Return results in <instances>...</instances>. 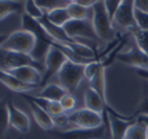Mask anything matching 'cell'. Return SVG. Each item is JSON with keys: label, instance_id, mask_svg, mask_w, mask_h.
I'll list each match as a JSON object with an SVG mask.
<instances>
[{"label": "cell", "instance_id": "obj_27", "mask_svg": "<svg viewBox=\"0 0 148 139\" xmlns=\"http://www.w3.org/2000/svg\"><path fill=\"white\" fill-rule=\"evenodd\" d=\"M25 14H28L29 17H32L38 21L45 15V13L40 10V7L36 4L35 0H25Z\"/></svg>", "mask_w": 148, "mask_h": 139}, {"label": "cell", "instance_id": "obj_22", "mask_svg": "<svg viewBox=\"0 0 148 139\" xmlns=\"http://www.w3.org/2000/svg\"><path fill=\"white\" fill-rule=\"evenodd\" d=\"M90 88H93L105 102H107V86H105V67L101 66L98 73L94 75V78L90 81Z\"/></svg>", "mask_w": 148, "mask_h": 139}, {"label": "cell", "instance_id": "obj_25", "mask_svg": "<svg viewBox=\"0 0 148 139\" xmlns=\"http://www.w3.org/2000/svg\"><path fill=\"white\" fill-rule=\"evenodd\" d=\"M47 18L58 27H64L68 21L72 20L69 13H68V8H57V10L47 14Z\"/></svg>", "mask_w": 148, "mask_h": 139}, {"label": "cell", "instance_id": "obj_8", "mask_svg": "<svg viewBox=\"0 0 148 139\" xmlns=\"http://www.w3.org/2000/svg\"><path fill=\"white\" fill-rule=\"evenodd\" d=\"M64 29L66 35L73 40H76V38H87L91 40L98 39L91 20H71L64 25Z\"/></svg>", "mask_w": 148, "mask_h": 139}, {"label": "cell", "instance_id": "obj_12", "mask_svg": "<svg viewBox=\"0 0 148 139\" xmlns=\"http://www.w3.org/2000/svg\"><path fill=\"white\" fill-rule=\"evenodd\" d=\"M11 75H14L15 78L21 80L25 84H31V85H40L42 84V73L39 71L38 68L31 66H24V67H18V68H14V70H10L7 71Z\"/></svg>", "mask_w": 148, "mask_h": 139}, {"label": "cell", "instance_id": "obj_23", "mask_svg": "<svg viewBox=\"0 0 148 139\" xmlns=\"http://www.w3.org/2000/svg\"><path fill=\"white\" fill-rule=\"evenodd\" d=\"M36 4L45 14H49L57 8H66L71 4V0H35Z\"/></svg>", "mask_w": 148, "mask_h": 139}, {"label": "cell", "instance_id": "obj_26", "mask_svg": "<svg viewBox=\"0 0 148 139\" xmlns=\"http://www.w3.org/2000/svg\"><path fill=\"white\" fill-rule=\"evenodd\" d=\"M148 128L144 124L136 121L133 125L129 128V131L126 133L125 139H148Z\"/></svg>", "mask_w": 148, "mask_h": 139}, {"label": "cell", "instance_id": "obj_19", "mask_svg": "<svg viewBox=\"0 0 148 139\" xmlns=\"http://www.w3.org/2000/svg\"><path fill=\"white\" fill-rule=\"evenodd\" d=\"M29 99L35 102L38 106H40L45 111H47L51 117H56V115H60V114H62L64 111V109L61 106V103L60 102H54V100H49V99H43V98H39V96H28Z\"/></svg>", "mask_w": 148, "mask_h": 139}, {"label": "cell", "instance_id": "obj_7", "mask_svg": "<svg viewBox=\"0 0 148 139\" xmlns=\"http://www.w3.org/2000/svg\"><path fill=\"white\" fill-rule=\"evenodd\" d=\"M69 122L77 128H98L104 125L103 114L86 107L69 113Z\"/></svg>", "mask_w": 148, "mask_h": 139}, {"label": "cell", "instance_id": "obj_16", "mask_svg": "<svg viewBox=\"0 0 148 139\" xmlns=\"http://www.w3.org/2000/svg\"><path fill=\"white\" fill-rule=\"evenodd\" d=\"M0 81H1V84L6 86V88H8L10 91L19 92V93L28 92V91H32V89L36 88V85L25 84V82H22L21 80L15 78L14 75H11V74L7 73V71H3V70H0Z\"/></svg>", "mask_w": 148, "mask_h": 139}, {"label": "cell", "instance_id": "obj_28", "mask_svg": "<svg viewBox=\"0 0 148 139\" xmlns=\"http://www.w3.org/2000/svg\"><path fill=\"white\" fill-rule=\"evenodd\" d=\"M60 103H61V106H62L65 113H72V111H75L73 109L76 107V98L72 93H66L64 98L61 99Z\"/></svg>", "mask_w": 148, "mask_h": 139}, {"label": "cell", "instance_id": "obj_36", "mask_svg": "<svg viewBox=\"0 0 148 139\" xmlns=\"http://www.w3.org/2000/svg\"><path fill=\"white\" fill-rule=\"evenodd\" d=\"M75 1L79 3V4H82V6H84V7L91 8V7L94 6V4H97L98 1H104V0H75Z\"/></svg>", "mask_w": 148, "mask_h": 139}, {"label": "cell", "instance_id": "obj_35", "mask_svg": "<svg viewBox=\"0 0 148 139\" xmlns=\"http://www.w3.org/2000/svg\"><path fill=\"white\" fill-rule=\"evenodd\" d=\"M134 6L137 10L148 13V0H134Z\"/></svg>", "mask_w": 148, "mask_h": 139}, {"label": "cell", "instance_id": "obj_5", "mask_svg": "<svg viewBox=\"0 0 148 139\" xmlns=\"http://www.w3.org/2000/svg\"><path fill=\"white\" fill-rule=\"evenodd\" d=\"M24 66H31L38 68L39 71H43V64L35 60L31 54L18 53V52H10V50H3L0 49V70L3 71H10L14 68Z\"/></svg>", "mask_w": 148, "mask_h": 139}, {"label": "cell", "instance_id": "obj_11", "mask_svg": "<svg viewBox=\"0 0 148 139\" xmlns=\"http://www.w3.org/2000/svg\"><path fill=\"white\" fill-rule=\"evenodd\" d=\"M116 59L134 68H148V56L141 52L137 45L127 52H121Z\"/></svg>", "mask_w": 148, "mask_h": 139}, {"label": "cell", "instance_id": "obj_17", "mask_svg": "<svg viewBox=\"0 0 148 139\" xmlns=\"http://www.w3.org/2000/svg\"><path fill=\"white\" fill-rule=\"evenodd\" d=\"M84 107L86 109H90V110H93V111H96V113L104 114V111L108 107V103L93 88H87L86 92H84Z\"/></svg>", "mask_w": 148, "mask_h": 139}, {"label": "cell", "instance_id": "obj_38", "mask_svg": "<svg viewBox=\"0 0 148 139\" xmlns=\"http://www.w3.org/2000/svg\"><path fill=\"white\" fill-rule=\"evenodd\" d=\"M136 120H137L138 122L144 124V125H145V127L148 128V115H138V117H137Z\"/></svg>", "mask_w": 148, "mask_h": 139}, {"label": "cell", "instance_id": "obj_24", "mask_svg": "<svg viewBox=\"0 0 148 139\" xmlns=\"http://www.w3.org/2000/svg\"><path fill=\"white\" fill-rule=\"evenodd\" d=\"M129 32L133 35V38L136 40V45L138 46V49L148 56V31H144L141 28L134 27L132 28Z\"/></svg>", "mask_w": 148, "mask_h": 139}, {"label": "cell", "instance_id": "obj_4", "mask_svg": "<svg viewBox=\"0 0 148 139\" xmlns=\"http://www.w3.org/2000/svg\"><path fill=\"white\" fill-rule=\"evenodd\" d=\"M104 121L107 124V128H110L111 139H125L129 128L137 120L133 118V117L121 115L114 109H111L108 106L107 110L104 111Z\"/></svg>", "mask_w": 148, "mask_h": 139}, {"label": "cell", "instance_id": "obj_13", "mask_svg": "<svg viewBox=\"0 0 148 139\" xmlns=\"http://www.w3.org/2000/svg\"><path fill=\"white\" fill-rule=\"evenodd\" d=\"M25 99H26V102L29 103V107H31V110H32L33 118L36 121V124H38L42 129H45V131H51L53 128H54V125H56V124H54V118H53L47 111H45L40 106H38L35 102H32L28 96H25Z\"/></svg>", "mask_w": 148, "mask_h": 139}, {"label": "cell", "instance_id": "obj_31", "mask_svg": "<svg viewBox=\"0 0 148 139\" xmlns=\"http://www.w3.org/2000/svg\"><path fill=\"white\" fill-rule=\"evenodd\" d=\"M11 127V121H10V110H8V106L7 103L3 106V118H1V133L4 135L6 131Z\"/></svg>", "mask_w": 148, "mask_h": 139}, {"label": "cell", "instance_id": "obj_20", "mask_svg": "<svg viewBox=\"0 0 148 139\" xmlns=\"http://www.w3.org/2000/svg\"><path fill=\"white\" fill-rule=\"evenodd\" d=\"M65 91L60 84H47V85L40 91L38 96L39 98H43V99H49V100H54V102H61V99L66 95Z\"/></svg>", "mask_w": 148, "mask_h": 139}, {"label": "cell", "instance_id": "obj_3", "mask_svg": "<svg viewBox=\"0 0 148 139\" xmlns=\"http://www.w3.org/2000/svg\"><path fill=\"white\" fill-rule=\"evenodd\" d=\"M84 64H77L71 60H68L65 63L62 68L57 74L60 85L64 88L68 93H73L77 89V86L80 85V82L84 77Z\"/></svg>", "mask_w": 148, "mask_h": 139}, {"label": "cell", "instance_id": "obj_40", "mask_svg": "<svg viewBox=\"0 0 148 139\" xmlns=\"http://www.w3.org/2000/svg\"><path fill=\"white\" fill-rule=\"evenodd\" d=\"M147 135H148V132H147Z\"/></svg>", "mask_w": 148, "mask_h": 139}, {"label": "cell", "instance_id": "obj_29", "mask_svg": "<svg viewBox=\"0 0 148 139\" xmlns=\"http://www.w3.org/2000/svg\"><path fill=\"white\" fill-rule=\"evenodd\" d=\"M101 66H103V63L100 60H96V61H91L89 64H86V67H84V77L89 81H91L94 78V75L98 73Z\"/></svg>", "mask_w": 148, "mask_h": 139}, {"label": "cell", "instance_id": "obj_39", "mask_svg": "<svg viewBox=\"0 0 148 139\" xmlns=\"http://www.w3.org/2000/svg\"><path fill=\"white\" fill-rule=\"evenodd\" d=\"M71 1H75V0H71Z\"/></svg>", "mask_w": 148, "mask_h": 139}, {"label": "cell", "instance_id": "obj_18", "mask_svg": "<svg viewBox=\"0 0 148 139\" xmlns=\"http://www.w3.org/2000/svg\"><path fill=\"white\" fill-rule=\"evenodd\" d=\"M25 3L19 0H0V18L4 21L11 14H24Z\"/></svg>", "mask_w": 148, "mask_h": 139}, {"label": "cell", "instance_id": "obj_32", "mask_svg": "<svg viewBox=\"0 0 148 139\" xmlns=\"http://www.w3.org/2000/svg\"><path fill=\"white\" fill-rule=\"evenodd\" d=\"M122 1L123 0H104L105 7H107V10H108V14H110V17L112 20H114V15H115L116 10L122 4Z\"/></svg>", "mask_w": 148, "mask_h": 139}, {"label": "cell", "instance_id": "obj_1", "mask_svg": "<svg viewBox=\"0 0 148 139\" xmlns=\"http://www.w3.org/2000/svg\"><path fill=\"white\" fill-rule=\"evenodd\" d=\"M36 43H38V38L35 36V33L29 32L26 29H19V31L10 33L6 39H3L0 49L31 54L35 50Z\"/></svg>", "mask_w": 148, "mask_h": 139}, {"label": "cell", "instance_id": "obj_34", "mask_svg": "<svg viewBox=\"0 0 148 139\" xmlns=\"http://www.w3.org/2000/svg\"><path fill=\"white\" fill-rule=\"evenodd\" d=\"M53 118H54V124L57 127H65L66 124H71L69 122V114H66V113H62V114L56 115Z\"/></svg>", "mask_w": 148, "mask_h": 139}, {"label": "cell", "instance_id": "obj_10", "mask_svg": "<svg viewBox=\"0 0 148 139\" xmlns=\"http://www.w3.org/2000/svg\"><path fill=\"white\" fill-rule=\"evenodd\" d=\"M134 11H136L134 0H123L122 4L116 10L112 21L115 22L118 27L130 31L132 28L137 27L136 18H134Z\"/></svg>", "mask_w": 148, "mask_h": 139}, {"label": "cell", "instance_id": "obj_21", "mask_svg": "<svg viewBox=\"0 0 148 139\" xmlns=\"http://www.w3.org/2000/svg\"><path fill=\"white\" fill-rule=\"evenodd\" d=\"M66 8L72 20H91L93 18V8L84 7L76 1H72Z\"/></svg>", "mask_w": 148, "mask_h": 139}, {"label": "cell", "instance_id": "obj_9", "mask_svg": "<svg viewBox=\"0 0 148 139\" xmlns=\"http://www.w3.org/2000/svg\"><path fill=\"white\" fill-rule=\"evenodd\" d=\"M105 125L98 128H71L66 131H53V135L58 139H101L105 133Z\"/></svg>", "mask_w": 148, "mask_h": 139}, {"label": "cell", "instance_id": "obj_6", "mask_svg": "<svg viewBox=\"0 0 148 139\" xmlns=\"http://www.w3.org/2000/svg\"><path fill=\"white\" fill-rule=\"evenodd\" d=\"M68 61V57L64 54L62 50H60L58 47L51 46L47 52V56L45 57V73L42 77V86H46L47 82L51 80L56 74L60 73V70L62 68L65 63Z\"/></svg>", "mask_w": 148, "mask_h": 139}, {"label": "cell", "instance_id": "obj_14", "mask_svg": "<svg viewBox=\"0 0 148 139\" xmlns=\"http://www.w3.org/2000/svg\"><path fill=\"white\" fill-rule=\"evenodd\" d=\"M39 22L43 25V28L47 31V33L51 36L53 39L58 40V42H61V43H65L66 46L71 45V43H73V42H76V40L71 39V38L66 35L64 27H58V25H56V24H53L51 21L47 18V14H45V15L39 20Z\"/></svg>", "mask_w": 148, "mask_h": 139}, {"label": "cell", "instance_id": "obj_2", "mask_svg": "<svg viewBox=\"0 0 148 139\" xmlns=\"http://www.w3.org/2000/svg\"><path fill=\"white\" fill-rule=\"evenodd\" d=\"M93 8V27L96 29V33L98 39L104 42H110L114 38V28H112V18L108 14V10L105 7L104 1H98L97 4L91 7Z\"/></svg>", "mask_w": 148, "mask_h": 139}, {"label": "cell", "instance_id": "obj_33", "mask_svg": "<svg viewBox=\"0 0 148 139\" xmlns=\"http://www.w3.org/2000/svg\"><path fill=\"white\" fill-rule=\"evenodd\" d=\"M138 115H148V96L143 99V102L140 103V106L137 107L136 113L132 117H133V118H137Z\"/></svg>", "mask_w": 148, "mask_h": 139}, {"label": "cell", "instance_id": "obj_15", "mask_svg": "<svg viewBox=\"0 0 148 139\" xmlns=\"http://www.w3.org/2000/svg\"><path fill=\"white\" fill-rule=\"evenodd\" d=\"M7 106H8V110H10V121H11V127L15 128L18 132L21 133H26L29 131V128H31V121L28 118V115H26L24 111H21L18 110L17 107L14 106L13 103H7Z\"/></svg>", "mask_w": 148, "mask_h": 139}, {"label": "cell", "instance_id": "obj_30", "mask_svg": "<svg viewBox=\"0 0 148 139\" xmlns=\"http://www.w3.org/2000/svg\"><path fill=\"white\" fill-rule=\"evenodd\" d=\"M134 18H136V24H137V27L141 28V29H144V31H148V13L136 8Z\"/></svg>", "mask_w": 148, "mask_h": 139}, {"label": "cell", "instance_id": "obj_37", "mask_svg": "<svg viewBox=\"0 0 148 139\" xmlns=\"http://www.w3.org/2000/svg\"><path fill=\"white\" fill-rule=\"evenodd\" d=\"M134 71L140 78L148 81V68H134Z\"/></svg>", "mask_w": 148, "mask_h": 139}]
</instances>
